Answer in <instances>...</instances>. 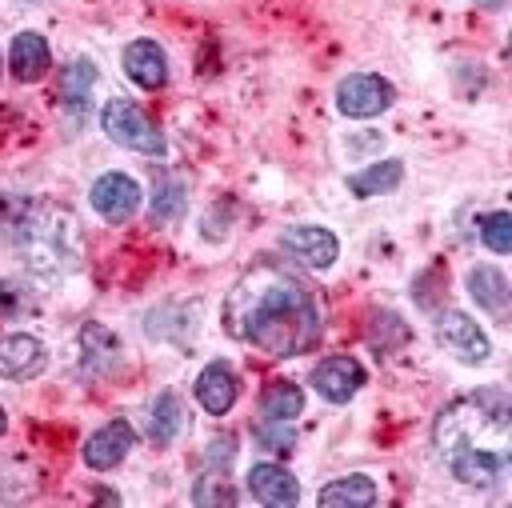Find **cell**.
Returning <instances> with one entry per match:
<instances>
[{
	"label": "cell",
	"mask_w": 512,
	"mask_h": 508,
	"mask_svg": "<svg viewBox=\"0 0 512 508\" xmlns=\"http://www.w3.org/2000/svg\"><path fill=\"white\" fill-rule=\"evenodd\" d=\"M220 324L232 340L252 344L268 356H300L324 336V308L312 284L284 260L248 264L224 296Z\"/></svg>",
	"instance_id": "obj_1"
},
{
	"label": "cell",
	"mask_w": 512,
	"mask_h": 508,
	"mask_svg": "<svg viewBox=\"0 0 512 508\" xmlns=\"http://www.w3.org/2000/svg\"><path fill=\"white\" fill-rule=\"evenodd\" d=\"M0 236L20 256V264L40 280H64L84 260L76 216L48 196H0Z\"/></svg>",
	"instance_id": "obj_2"
},
{
	"label": "cell",
	"mask_w": 512,
	"mask_h": 508,
	"mask_svg": "<svg viewBox=\"0 0 512 508\" xmlns=\"http://www.w3.org/2000/svg\"><path fill=\"white\" fill-rule=\"evenodd\" d=\"M432 444L448 460L464 448H500L508 444V396L500 388H480L472 396H460L436 412Z\"/></svg>",
	"instance_id": "obj_3"
},
{
	"label": "cell",
	"mask_w": 512,
	"mask_h": 508,
	"mask_svg": "<svg viewBox=\"0 0 512 508\" xmlns=\"http://www.w3.org/2000/svg\"><path fill=\"white\" fill-rule=\"evenodd\" d=\"M100 128L108 132V140H116L120 148L128 152H140V156H164V132L160 124L132 100H108L100 108Z\"/></svg>",
	"instance_id": "obj_4"
},
{
	"label": "cell",
	"mask_w": 512,
	"mask_h": 508,
	"mask_svg": "<svg viewBox=\"0 0 512 508\" xmlns=\"http://www.w3.org/2000/svg\"><path fill=\"white\" fill-rule=\"evenodd\" d=\"M436 344L452 356V360H460V364H484L488 356H492V340L484 336V328L468 316V312H460V308H444L440 316H436Z\"/></svg>",
	"instance_id": "obj_5"
},
{
	"label": "cell",
	"mask_w": 512,
	"mask_h": 508,
	"mask_svg": "<svg viewBox=\"0 0 512 508\" xmlns=\"http://www.w3.org/2000/svg\"><path fill=\"white\" fill-rule=\"evenodd\" d=\"M392 100H396V88L376 72H352L336 84V108L348 120H372V116L388 112Z\"/></svg>",
	"instance_id": "obj_6"
},
{
	"label": "cell",
	"mask_w": 512,
	"mask_h": 508,
	"mask_svg": "<svg viewBox=\"0 0 512 508\" xmlns=\"http://www.w3.org/2000/svg\"><path fill=\"white\" fill-rule=\"evenodd\" d=\"M140 200H144V192H140V184L128 172H104L88 188L92 212L100 220H108V224H128L140 212Z\"/></svg>",
	"instance_id": "obj_7"
},
{
	"label": "cell",
	"mask_w": 512,
	"mask_h": 508,
	"mask_svg": "<svg viewBox=\"0 0 512 508\" xmlns=\"http://www.w3.org/2000/svg\"><path fill=\"white\" fill-rule=\"evenodd\" d=\"M280 248H284L296 264L316 268V272L332 268L336 256H340L336 232H328V228H320V224H292V228H284V232H280Z\"/></svg>",
	"instance_id": "obj_8"
},
{
	"label": "cell",
	"mask_w": 512,
	"mask_h": 508,
	"mask_svg": "<svg viewBox=\"0 0 512 508\" xmlns=\"http://www.w3.org/2000/svg\"><path fill=\"white\" fill-rule=\"evenodd\" d=\"M364 364L352 356H324L312 368V388L328 400V404H348L360 388H364Z\"/></svg>",
	"instance_id": "obj_9"
},
{
	"label": "cell",
	"mask_w": 512,
	"mask_h": 508,
	"mask_svg": "<svg viewBox=\"0 0 512 508\" xmlns=\"http://www.w3.org/2000/svg\"><path fill=\"white\" fill-rule=\"evenodd\" d=\"M136 444V428L128 420H108L84 440V464L92 472H112Z\"/></svg>",
	"instance_id": "obj_10"
},
{
	"label": "cell",
	"mask_w": 512,
	"mask_h": 508,
	"mask_svg": "<svg viewBox=\"0 0 512 508\" xmlns=\"http://www.w3.org/2000/svg\"><path fill=\"white\" fill-rule=\"evenodd\" d=\"M44 364H48L44 340H36L28 332L0 336V376L4 380H32V376L44 372Z\"/></svg>",
	"instance_id": "obj_11"
},
{
	"label": "cell",
	"mask_w": 512,
	"mask_h": 508,
	"mask_svg": "<svg viewBox=\"0 0 512 508\" xmlns=\"http://www.w3.org/2000/svg\"><path fill=\"white\" fill-rule=\"evenodd\" d=\"M504 464H508V452H500V448H464V452H452L448 456V472L460 484H468V488H492V484H500Z\"/></svg>",
	"instance_id": "obj_12"
},
{
	"label": "cell",
	"mask_w": 512,
	"mask_h": 508,
	"mask_svg": "<svg viewBox=\"0 0 512 508\" xmlns=\"http://www.w3.org/2000/svg\"><path fill=\"white\" fill-rule=\"evenodd\" d=\"M120 68H124V76L132 80V84H140V88H164V80H168V56H164V48L156 44V40H148V36H140V40H132L124 52H120Z\"/></svg>",
	"instance_id": "obj_13"
},
{
	"label": "cell",
	"mask_w": 512,
	"mask_h": 508,
	"mask_svg": "<svg viewBox=\"0 0 512 508\" xmlns=\"http://www.w3.org/2000/svg\"><path fill=\"white\" fill-rule=\"evenodd\" d=\"M248 492L260 504H268V508H292L300 500V480L284 464L264 460V464H252L248 468Z\"/></svg>",
	"instance_id": "obj_14"
},
{
	"label": "cell",
	"mask_w": 512,
	"mask_h": 508,
	"mask_svg": "<svg viewBox=\"0 0 512 508\" xmlns=\"http://www.w3.org/2000/svg\"><path fill=\"white\" fill-rule=\"evenodd\" d=\"M240 396V380H236V368L224 364V360H212L200 368L196 376V400L208 416H224Z\"/></svg>",
	"instance_id": "obj_15"
},
{
	"label": "cell",
	"mask_w": 512,
	"mask_h": 508,
	"mask_svg": "<svg viewBox=\"0 0 512 508\" xmlns=\"http://www.w3.org/2000/svg\"><path fill=\"white\" fill-rule=\"evenodd\" d=\"M144 332L152 340H168V344H188L196 340V304H160L148 312Z\"/></svg>",
	"instance_id": "obj_16"
},
{
	"label": "cell",
	"mask_w": 512,
	"mask_h": 508,
	"mask_svg": "<svg viewBox=\"0 0 512 508\" xmlns=\"http://www.w3.org/2000/svg\"><path fill=\"white\" fill-rule=\"evenodd\" d=\"M468 296L480 304V312H488L492 320L508 316V276L496 264H476L468 268Z\"/></svg>",
	"instance_id": "obj_17"
},
{
	"label": "cell",
	"mask_w": 512,
	"mask_h": 508,
	"mask_svg": "<svg viewBox=\"0 0 512 508\" xmlns=\"http://www.w3.org/2000/svg\"><path fill=\"white\" fill-rule=\"evenodd\" d=\"M120 364V340L104 324H84L80 328V368L84 376H108Z\"/></svg>",
	"instance_id": "obj_18"
},
{
	"label": "cell",
	"mask_w": 512,
	"mask_h": 508,
	"mask_svg": "<svg viewBox=\"0 0 512 508\" xmlns=\"http://www.w3.org/2000/svg\"><path fill=\"white\" fill-rule=\"evenodd\" d=\"M48 64H52V48H48V40H44L40 32H16V36H12L8 68H12L16 80L32 84V80H40V76L48 72Z\"/></svg>",
	"instance_id": "obj_19"
},
{
	"label": "cell",
	"mask_w": 512,
	"mask_h": 508,
	"mask_svg": "<svg viewBox=\"0 0 512 508\" xmlns=\"http://www.w3.org/2000/svg\"><path fill=\"white\" fill-rule=\"evenodd\" d=\"M184 428V400L172 388H160L148 404V440L156 448H168Z\"/></svg>",
	"instance_id": "obj_20"
},
{
	"label": "cell",
	"mask_w": 512,
	"mask_h": 508,
	"mask_svg": "<svg viewBox=\"0 0 512 508\" xmlns=\"http://www.w3.org/2000/svg\"><path fill=\"white\" fill-rule=\"evenodd\" d=\"M400 180H404V164H400L396 156H384V160H376V164H368V168L352 172V176H348V192H352V196H360V200H368V196L396 192V188H400Z\"/></svg>",
	"instance_id": "obj_21"
},
{
	"label": "cell",
	"mask_w": 512,
	"mask_h": 508,
	"mask_svg": "<svg viewBox=\"0 0 512 508\" xmlns=\"http://www.w3.org/2000/svg\"><path fill=\"white\" fill-rule=\"evenodd\" d=\"M96 84H100V68L88 56H76L64 68V76H60V100H64V108L84 112L88 100H92V92H96Z\"/></svg>",
	"instance_id": "obj_22"
},
{
	"label": "cell",
	"mask_w": 512,
	"mask_h": 508,
	"mask_svg": "<svg viewBox=\"0 0 512 508\" xmlns=\"http://www.w3.org/2000/svg\"><path fill=\"white\" fill-rule=\"evenodd\" d=\"M316 500H320L324 508H368V504L376 500V484H372L368 476H360V472L336 476V480H328V484L316 492Z\"/></svg>",
	"instance_id": "obj_23"
},
{
	"label": "cell",
	"mask_w": 512,
	"mask_h": 508,
	"mask_svg": "<svg viewBox=\"0 0 512 508\" xmlns=\"http://www.w3.org/2000/svg\"><path fill=\"white\" fill-rule=\"evenodd\" d=\"M184 204H188V196H184V180H180V176H172V172H160V176H156V188H152L148 220H152L156 228L176 224V220L184 216Z\"/></svg>",
	"instance_id": "obj_24"
},
{
	"label": "cell",
	"mask_w": 512,
	"mask_h": 508,
	"mask_svg": "<svg viewBox=\"0 0 512 508\" xmlns=\"http://www.w3.org/2000/svg\"><path fill=\"white\" fill-rule=\"evenodd\" d=\"M304 412V392L300 384L292 380H272L264 392H260V416L268 420H296Z\"/></svg>",
	"instance_id": "obj_25"
},
{
	"label": "cell",
	"mask_w": 512,
	"mask_h": 508,
	"mask_svg": "<svg viewBox=\"0 0 512 508\" xmlns=\"http://www.w3.org/2000/svg\"><path fill=\"white\" fill-rule=\"evenodd\" d=\"M252 440L268 456H288L296 448V428H292V420H268V416H260L252 424Z\"/></svg>",
	"instance_id": "obj_26"
},
{
	"label": "cell",
	"mask_w": 512,
	"mask_h": 508,
	"mask_svg": "<svg viewBox=\"0 0 512 508\" xmlns=\"http://www.w3.org/2000/svg\"><path fill=\"white\" fill-rule=\"evenodd\" d=\"M192 500L200 508H224V504H236V488L228 484V476H220V468H212L192 484Z\"/></svg>",
	"instance_id": "obj_27"
},
{
	"label": "cell",
	"mask_w": 512,
	"mask_h": 508,
	"mask_svg": "<svg viewBox=\"0 0 512 508\" xmlns=\"http://www.w3.org/2000/svg\"><path fill=\"white\" fill-rule=\"evenodd\" d=\"M32 308H36L32 288H28L24 280H16V276H4V280H0V312H4L8 320H20V316H28Z\"/></svg>",
	"instance_id": "obj_28"
},
{
	"label": "cell",
	"mask_w": 512,
	"mask_h": 508,
	"mask_svg": "<svg viewBox=\"0 0 512 508\" xmlns=\"http://www.w3.org/2000/svg\"><path fill=\"white\" fill-rule=\"evenodd\" d=\"M480 240L488 244V252L504 256V252L512 248V216H508V212H488V216L480 220Z\"/></svg>",
	"instance_id": "obj_29"
},
{
	"label": "cell",
	"mask_w": 512,
	"mask_h": 508,
	"mask_svg": "<svg viewBox=\"0 0 512 508\" xmlns=\"http://www.w3.org/2000/svg\"><path fill=\"white\" fill-rule=\"evenodd\" d=\"M204 456H208V468H224V472H228V464L236 460V436H232V432H224V436H212Z\"/></svg>",
	"instance_id": "obj_30"
},
{
	"label": "cell",
	"mask_w": 512,
	"mask_h": 508,
	"mask_svg": "<svg viewBox=\"0 0 512 508\" xmlns=\"http://www.w3.org/2000/svg\"><path fill=\"white\" fill-rule=\"evenodd\" d=\"M4 428H8V412H4V404H0V436H4Z\"/></svg>",
	"instance_id": "obj_31"
},
{
	"label": "cell",
	"mask_w": 512,
	"mask_h": 508,
	"mask_svg": "<svg viewBox=\"0 0 512 508\" xmlns=\"http://www.w3.org/2000/svg\"><path fill=\"white\" fill-rule=\"evenodd\" d=\"M480 4H484V8H500L504 0H480Z\"/></svg>",
	"instance_id": "obj_32"
},
{
	"label": "cell",
	"mask_w": 512,
	"mask_h": 508,
	"mask_svg": "<svg viewBox=\"0 0 512 508\" xmlns=\"http://www.w3.org/2000/svg\"><path fill=\"white\" fill-rule=\"evenodd\" d=\"M0 68H4V60H0Z\"/></svg>",
	"instance_id": "obj_33"
}]
</instances>
